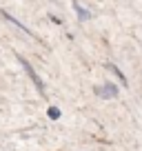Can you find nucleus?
I'll return each mask as SVG.
<instances>
[{"label": "nucleus", "instance_id": "39448f33", "mask_svg": "<svg viewBox=\"0 0 142 151\" xmlns=\"http://www.w3.org/2000/svg\"><path fill=\"white\" fill-rule=\"evenodd\" d=\"M49 118H53V120H58V118H60V111H58V109H56V107H51V109H49Z\"/></svg>", "mask_w": 142, "mask_h": 151}, {"label": "nucleus", "instance_id": "20e7f679", "mask_svg": "<svg viewBox=\"0 0 142 151\" xmlns=\"http://www.w3.org/2000/svg\"><path fill=\"white\" fill-rule=\"evenodd\" d=\"M73 9H76V14L80 16V20H89V11H87V9H82V7L78 5V2H73Z\"/></svg>", "mask_w": 142, "mask_h": 151}, {"label": "nucleus", "instance_id": "f03ea898", "mask_svg": "<svg viewBox=\"0 0 142 151\" xmlns=\"http://www.w3.org/2000/svg\"><path fill=\"white\" fill-rule=\"evenodd\" d=\"M95 93L100 98H115L118 96V87L115 85H102V87H95Z\"/></svg>", "mask_w": 142, "mask_h": 151}, {"label": "nucleus", "instance_id": "f257e3e1", "mask_svg": "<svg viewBox=\"0 0 142 151\" xmlns=\"http://www.w3.org/2000/svg\"><path fill=\"white\" fill-rule=\"evenodd\" d=\"M18 60H20V65L24 67V71H27V73H29V78H31V80H33V85L38 87V91H40V93H44V85H42V80H40V76L36 73V71H33V67L29 65V62L24 60L22 56H18Z\"/></svg>", "mask_w": 142, "mask_h": 151}, {"label": "nucleus", "instance_id": "7ed1b4c3", "mask_svg": "<svg viewBox=\"0 0 142 151\" xmlns=\"http://www.w3.org/2000/svg\"><path fill=\"white\" fill-rule=\"evenodd\" d=\"M0 16H2V18H5V20H9V22H11V24H16V27H18V29H22V31H24V33H27V36H31V31H29V29H27V27H24V24H22V22H18V20H16V18H11V16H9V14H7V11H2V9H0Z\"/></svg>", "mask_w": 142, "mask_h": 151}]
</instances>
